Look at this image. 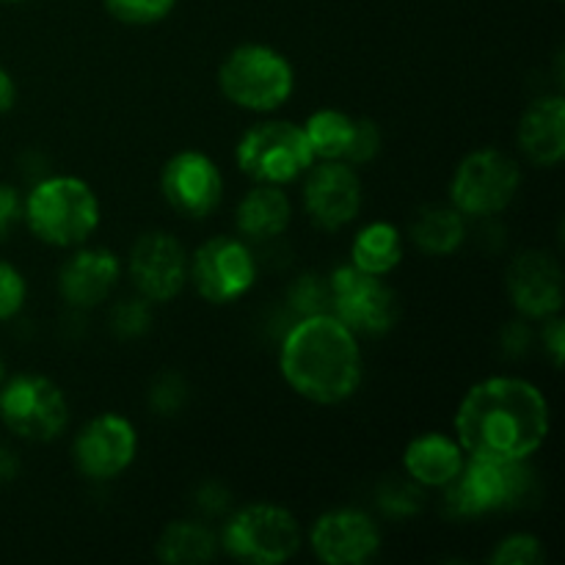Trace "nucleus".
I'll list each match as a JSON object with an SVG mask.
<instances>
[{"instance_id": "22", "label": "nucleus", "mask_w": 565, "mask_h": 565, "mask_svg": "<svg viewBox=\"0 0 565 565\" xmlns=\"http://www.w3.org/2000/svg\"><path fill=\"white\" fill-rule=\"evenodd\" d=\"M412 241L430 257H450L467 241V215L452 204H428L414 215Z\"/></svg>"}, {"instance_id": "10", "label": "nucleus", "mask_w": 565, "mask_h": 565, "mask_svg": "<svg viewBox=\"0 0 565 565\" xmlns=\"http://www.w3.org/2000/svg\"><path fill=\"white\" fill-rule=\"evenodd\" d=\"M329 312L356 337H381L397 323L401 301L384 276L342 265L329 279Z\"/></svg>"}, {"instance_id": "35", "label": "nucleus", "mask_w": 565, "mask_h": 565, "mask_svg": "<svg viewBox=\"0 0 565 565\" xmlns=\"http://www.w3.org/2000/svg\"><path fill=\"white\" fill-rule=\"evenodd\" d=\"M541 340H544V351L550 353L552 364L561 367L565 356V323L561 315H552L544 320V331H541Z\"/></svg>"}, {"instance_id": "26", "label": "nucleus", "mask_w": 565, "mask_h": 565, "mask_svg": "<svg viewBox=\"0 0 565 565\" xmlns=\"http://www.w3.org/2000/svg\"><path fill=\"white\" fill-rule=\"evenodd\" d=\"M177 0H105V9L121 25H154L174 11Z\"/></svg>"}, {"instance_id": "16", "label": "nucleus", "mask_w": 565, "mask_h": 565, "mask_svg": "<svg viewBox=\"0 0 565 565\" xmlns=\"http://www.w3.org/2000/svg\"><path fill=\"white\" fill-rule=\"evenodd\" d=\"M309 546L326 565H362L381 552V530L359 508H334L312 524Z\"/></svg>"}, {"instance_id": "12", "label": "nucleus", "mask_w": 565, "mask_h": 565, "mask_svg": "<svg viewBox=\"0 0 565 565\" xmlns=\"http://www.w3.org/2000/svg\"><path fill=\"white\" fill-rule=\"evenodd\" d=\"M138 456V430L121 414H97L75 436L72 461L83 478L108 483L132 467Z\"/></svg>"}, {"instance_id": "15", "label": "nucleus", "mask_w": 565, "mask_h": 565, "mask_svg": "<svg viewBox=\"0 0 565 565\" xmlns=\"http://www.w3.org/2000/svg\"><path fill=\"white\" fill-rule=\"evenodd\" d=\"M188 257L185 246L169 232H147L136 241L130 252V270L132 287L149 303L174 301L188 285Z\"/></svg>"}, {"instance_id": "8", "label": "nucleus", "mask_w": 565, "mask_h": 565, "mask_svg": "<svg viewBox=\"0 0 565 565\" xmlns=\"http://www.w3.org/2000/svg\"><path fill=\"white\" fill-rule=\"evenodd\" d=\"M522 188V169L500 149H475L458 163L450 182V204L467 218L500 215Z\"/></svg>"}, {"instance_id": "21", "label": "nucleus", "mask_w": 565, "mask_h": 565, "mask_svg": "<svg viewBox=\"0 0 565 565\" xmlns=\"http://www.w3.org/2000/svg\"><path fill=\"white\" fill-rule=\"evenodd\" d=\"M292 207L279 185H257L241 199L235 210V226L246 243H268L287 232Z\"/></svg>"}, {"instance_id": "29", "label": "nucleus", "mask_w": 565, "mask_h": 565, "mask_svg": "<svg viewBox=\"0 0 565 565\" xmlns=\"http://www.w3.org/2000/svg\"><path fill=\"white\" fill-rule=\"evenodd\" d=\"M287 301L296 309L301 318L307 315H320L329 312V281H323L315 274H303L292 281L290 292H287Z\"/></svg>"}, {"instance_id": "24", "label": "nucleus", "mask_w": 565, "mask_h": 565, "mask_svg": "<svg viewBox=\"0 0 565 565\" xmlns=\"http://www.w3.org/2000/svg\"><path fill=\"white\" fill-rule=\"evenodd\" d=\"M158 557L169 565H202L210 563L218 552V539L213 527L193 519H177L166 524L158 539Z\"/></svg>"}, {"instance_id": "14", "label": "nucleus", "mask_w": 565, "mask_h": 565, "mask_svg": "<svg viewBox=\"0 0 565 565\" xmlns=\"http://www.w3.org/2000/svg\"><path fill=\"white\" fill-rule=\"evenodd\" d=\"M364 191L356 169L340 160H315L303 174V210L326 232H337L362 213Z\"/></svg>"}, {"instance_id": "39", "label": "nucleus", "mask_w": 565, "mask_h": 565, "mask_svg": "<svg viewBox=\"0 0 565 565\" xmlns=\"http://www.w3.org/2000/svg\"><path fill=\"white\" fill-rule=\"evenodd\" d=\"M6 381V362H3V356H0V384H3Z\"/></svg>"}, {"instance_id": "28", "label": "nucleus", "mask_w": 565, "mask_h": 565, "mask_svg": "<svg viewBox=\"0 0 565 565\" xmlns=\"http://www.w3.org/2000/svg\"><path fill=\"white\" fill-rule=\"evenodd\" d=\"M147 401L160 417H174L188 403V384L180 373H160L147 392Z\"/></svg>"}, {"instance_id": "1", "label": "nucleus", "mask_w": 565, "mask_h": 565, "mask_svg": "<svg viewBox=\"0 0 565 565\" xmlns=\"http://www.w3.org/2000/svg\"><path fill=\"white\" fill-rule=\"evenodd\" d=\"M552 428L550 401L533 381L494 375L469 386L456 412V439L469 458L527 461Z\"/></svg>"}, {"instance_id": "31", "label": "nucleus", "mask_w": 565, "mask_h": 565, "mask_svg": "<svg viewBox=\"0 0 565 565\" xmlns=\"http://www.w3.org/2000/svg\"><path fill=\"white\" fill-rule=\"evenodd\" d=\"M544 561V546L535 535L530 533H513L505 541L497 544L491 552V563L494 565H535Z\"/></svg>"}, {"instance_id": "40", "label": "nucleus", "mask_w": 565, "mask_h": 565, "mask_svg": "<svg viewBox=\"0 0 565 565\" xmlns=\"http://www.w3.org/2000/svg\"><path fill=\"white\" fill-rule=\"evenodd\" d=\"M0 3H20V0H0Z\"/></svg>"}, {"instance_id": "11", "label": "nucleus", "mask_w": 565, "mask_h": 565, "mask_svg": "<svg viewBox=\"0 0 565 565\" xmlns=\"http://www.w3.org/2000/svg\"><path fill=\"white\" fill-rule=\"evenodd\" d=\"M188 281L210 303L241 301L257 285V257L243 237H210L191 257Z\"/></svg>"}, {"instance_id": "9", "label": "nucleus", "mask_w": 565, "mask_h": 565, "mask_svg": "<svg viewBox=\"0 0 565 565\" xmlns=\"http://www.w3.org/2000/svg\"><path fill=\"white\" fill-rule=\"evenodd\" d=\"M0 419L25 441L58 439L70 425V403L64 390L44 375H17L0 384Z\"/></svg>"}, {"instance_id": "27", "label": "nucleus", "mask_w": 565, "mask_h": 565, "mask_svg": "<svg viewBox=\"0 0 565 565\" xmlns=\"http://www.w3.org/2000/svg\"><path fill=\"white\" fill-rule=\"evenodd\" d=\"M379 505L386 516H414V513L423 508V489H419L414 480H408L406 475H403V478H392L386 480V483H381Z\"/></svg>"}, {"instance_id": "23", "label": "nucleus", "mask_w": 565, "mask_h": 565, "mask_svg": "<svg viewBox=\"0 0 565 565\" xmlns=\"http://www.w3.org/2000/svg\"><path fill=\"white\" fill-rule=\"evenodd\" d=\"M403 263V235L390 221L362 226L351 243V265L370 276H390Z\"/></svg>"}, {"instance_id": "32", "label": "nucleus", "mask_w": 565, "mask_h": 565, "mask_svg": "<svg viewBox=\"0 0 565 565\" xmlns=\"http://www.w3.org/2000/svg\"><path fill=\"white\" fill-rule=\"evenodd\" d=\"M28 285L25 276L9 263H0V323L17 318L25 307Z\"/></svg>"}, {"instance_id": "5", "label": "nucleus", "mask_w": 565, "mask_h": 565, "mask_svg": "<svg viewBox=\"0 0 565 565\" xmlns=\"http://www.w3.org/2000/svg\"><path fill=\"white\" fill-rule=\"evenodd\" d=\"M441 491L452 516H489L522 505L533 491V475L527 461H486L467 456L461 472Z\"/></svg>"}, {"instance_id": "17", "label": "nucleus", "mask_w": 565, "mask_h": 565, "mask_svg": "<svg viewBox=\"0 0 565 565\" xmlns=\"http://www.w3.org/2000/svg\"><path fill=\"white\" fill-rule=\"evenodd\" d=\"M508 296L519 315L546 320L563 309V270L546 252H524L508 268Z\"/></svg>"}, {"instance_id": "33", "label": "nucleus", "mask_w": 565, "mask_h": 565, "mask_svg": "<svg viewBox=\"0 0 565 565\" xmlns=\"http://www.w3.org/2000/svg\"><path fill=\"white\" fill-rule=\"evenodd\" d=\"M381 127L373 119H356V132H353V143L348 149V166H364L370 160L379 158L381 152Z\"/></svg>"}, {"instance_id": "4", "label": "nucleus", "mask_w": 565, "mask_h": 565, "mask_svg": "<svg viewBox=\"0 0 565 565\" xmlns=\"http://www.w3.org/2000/svg\"><path fill=\"white\" fill-rule=\"evenodd\" d=\"M218 88L235 108L274 114L296 92V70L270 44L248 42L221 61Z\"/></svg>"}, {"instance_id": "19", "label": "nucleus", "mask_w": 565, "mask_h": 565, "mask_svg": "<svg viewBox=\"0 0 565 565\" xmlns=\"http://www.w3.org/2000/svg\"><path fill=\"white\" fill-rule=\"evenodd\" d=\"M516 143L530 163L555 169L565 158V99L561 94L539 97L519 119Z\"/></svg>"}, {"instance_id": "3", "label": "nucleus", "mask_w": 565, "mask_h": 565, "mask_svg": "<svg viewBox=\"0 0 565 565\" xmlns=\"http://www.w3.org/2000/svg\"><path fill=\"white\" fill-rule=\"evenodd\" d=\"M22 221L36 241L55 248H77L103 221L99 199L86 180L72 174L47 177L22 199Z\"/></svg>"}, {"instance_id": "36", "label": "nucleus", "mask_w": 565, "mask_h": 565, "mask_svg": "<svg viewBox=\"0 0 565 565\" xmlns=\"http://www.w3.org/2000/svg\"><path fill=\"white\" fill-rule=\"evenodd\" d=\"M196 505L204 516H221L226 511V505H230V494H226L224 486L204 483L196 491Z\"/></svg>"}, {"instance_id": "25", "label": "nucleus", "mask_w": 565, "mask_h": 565, "mask_svg": "<svg viewBox=\"0 0 565 565\" xmlns=\"http://www.w3.org/2000/svg\"><path fill=\"white\" fill-rule=\"evenodd\" d=\"M301 127L315 160H340V163H345L348 149L353 143V132H356V116L345 114L340 108H320Z\"/></svg>"}, {"instance_id": "13", "label": "nucleus", "mask_w": 565, "mask_h": 565, "mask_svg": "<svg viewBox=\"0 0 565 565\" xmlns=\"http://www.w3.org/2000/svg\"><path fill=\"white\" fill-rule=\"evenodd\" d=\"M160 193L182 218H207L224 199V177L210 154L182 149L166 160L160 171Z\"/></svg>"}, {"instance_id": "37", "label": "nucleus", "mask_w": 565, "mask_h": 565, "mask_svg": "<svg viewBox=\"0 0 565 565\" xmlns=\"http://www.w3.org/2000/svg\"><path fill=\"white\" fill-rule=\"evenodd\" d=\"M17 103V86H14V77L0 66V116L9 114Z\"/></svg>"}, {"instance_id": "18", "label": "nucleus", "mask_w": 565, "mask_h": 565, "mask_svg": "<svg viewBox=\"0 0 565 565\" xmlns=\"http://www.w3.org/2000/svg\"><path fill=\"white\" fill-rule=\"evenodd\" d=\"M121 259L110 248H77L58 270V292L72 309H94L119 287Z\"/></svg>"}, {"instance_id": "6", "label": "nucleus", "mask_w": 565, "mask_h": 565, "mask_svg": "<svg viewBox=\"0 0 565 565\" xmlns=\"http://www.w3.org/2000/svg\"><path fill=\"white\" fill-rule=\"evenodd\" d=\"M235 163L257 185H290L315 163L303 127L287 119L248 127L235 147Z\"/></svg>"}, {"instance_id": "30", "label": "nucleus", "mask_w": 565, "mask_h": 565, "mask_svg": "<svg viewBox=\"0 0 565 565\" xmlns=\"http://www.w3.org/2000/svg\"><path fill=\"white\" fill-rule=\"evenodd\" d=\"M152 323V309H149L147 298L136 296L127 298V301L116 303L114 315H110V329L119 340H132V337H141L143 331Z\"/></svg>"}, {"instance_id": "20", "label": "nucleus", "mask_w": 565, "mask_h": 565, "mask_svg": "<svg viewBox=\"0 0 565 565\" xmlns=\"http://www.w3.org/2000/svg\"><path fill=\"white\" fill-rule=\"evenodd\" d=\"M467 463V452L456 436L419 434L403 450V475L419 489H445Z\"/></svg>"}, {"instance_id": "2", "label": "nucleus", "mask_w": 565, "mask_h": 565, "mask_svg": "<svg viewBox=\"0 0 565 565\" xmlns=\"http://www.w3.org/2000/svg\"><path fill=\"white\" fill-rule=\"evenodd\" d=\"M279 370L285 384L303 401L340 406L362 386V345L331 312L307 315L298 318L281 340Z\"/></svg>"}, {"instance_id": "34", "label": "nucleus", "mask_w": 565, "mask_h": 565, "mask_svg": "<svg viewBox=\"0 0 565 565\" xmlns=\"http://www.w3.org/2000/svg\"><path fill=\"white\" fill-rule=\"evenodd\" d=\"M17 221H22V196L17 193V188L0 182V241L9 237Z\"/></svg>"}, {"instance_id": "38", "label": "nucleus", "mask_w": 565, "mask_h": 565, "mask_svg": "<svg viewBox=\"0 0 565 565\" xmlns=\"http://www.w3.org/2000/svg\"><path fill=\"white\" fill-rule=\"evenodd\" d=\"M17 472H20V463H17L14 452L0 445V483H11Z\"/></svg>"}, {"instance_id": "7", "label": "nucleus", "mask_w": 565, "mask_h": 565, "mask_svg": "<svg viewBox=\"0 0 565 565\" xmlns=\"http://www.w3.org/2000/svg\"><path fill=\"white\" fill-rule=\"evenodd\" d=\"M303 533L298 519L274 502H254L241 508L226 522L221 546L226 555L252 565H281L298 555Z\"/></svg>"}]
</instances>
